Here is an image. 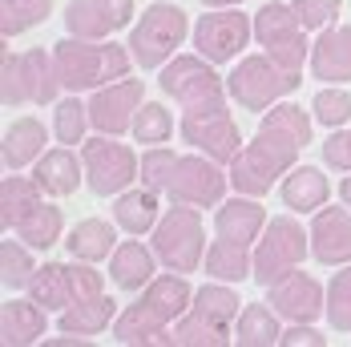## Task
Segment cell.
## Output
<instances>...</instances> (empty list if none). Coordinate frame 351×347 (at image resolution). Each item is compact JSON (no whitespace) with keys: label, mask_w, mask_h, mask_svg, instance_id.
I'll return each instance as SVG.
<instances>
[{"label":"cell","mask_w":351,"mask_h":347,"mask_svg":"<svg viewBox=\"0 0 351 347\" xmlns=\"http://www.w3.org/2000/svg\"><path fill=\"white\" fill-rule=\"evenodd\" d=\"M327 323L331 331H351V263L327 283Z\"/></svg>","instance_id":"39"},{"label":"cell","mask_w":351,"mask_h":347,"mask_svg":"<svg viewBox=\"0 0 351 347\" xmlns=\"http://www.w3.org/2000/svg\"><path fill=\"white\" fill-rule=\"evenodd\" d=\"M93 121H89V101H77V97H65V101L53 105V134L57 141H85V130H89Z\"/></svg>","instance_id":"38"},{"label":"cell","mask_w":351,"mask_h":347,"mask_svg":"<svg viewBox=\"0 0 351 347\" xmlns=\"http://www.w3.org/2000/svg\"><path fill=\"white\" fill-rule=\"evenodd\" d=\"M162 210H158V190L149 186H130L113 198V222L125 235H154Z\"/></svg>","instance_id":"27"},{"label":"cell","mask_w":351,"mask_h":347,"mask_svg":"<svg viewBox=\"0 0 351 347\" xmlns=\"http://www.w3.org/2000/svg\"><path fill=\"white\" fill-rule=\"evenodd\" d=\"M117 303L109 299L106 291L101 295H89V299H77L73 307L61 311V331H77V335H101L106 327H113L117 319Z\"/></svg>","instance_id":"31"},{"label":"cell","mask_w":351,"mask_h":347,"mask_svg":"<svg viewBox=\"0 0 351 347\" xmlns=\"http://www.w3.org/2000/svg\"><path fill=\"white\" fill-rule=\"evenodd\" d=\"M53 16V0H0V33L21 36Z\"/></svg>","instance_id":"35"},{"label":"cell","mask_w":351,"mask_h":347,"mask_svg":"<svg viewBox=\"0 0 351 347\" xmlns=\"http://www.w3.org/2000/svg\"><path fill=\"white\" fill-rule=\"evenodd\" d=\"M81 162H85V182L97 198H117L141 178V158L125 141L109 138V134L81 141Z\"/></svg>","instance_id":"11"},{"label":"cell","mask_w":351,"mask_h":347,"mask_svg":"<svg viewBox=\"0 0 351 347\" xmlns=\"http://www.w3.org/2000/svg\"><path fill=\"white\" fill-rule=\"evenodd\" d=\"M130 45L117 40H85V36H61L53 45V65L61 77V89L69 93H93L109 81L130 77Z\"/></svg>","instance_id":"4"},{"label":"cell","mask_w":351,"mask_h":347,"mask_svg":"<svg viewBox=\"0 0 351 347\" xmlns=\"http://www.w3.org/2000/svg\"><path fill=\"white\" fill-rule=\"evenodd\" d=\"M190 33V21L178 4H149L145 12L138 16V25L130 29V53L141 69H162L170 57H178L182 40Z\"/></svg>","instance_id":"10"},{"label":"cell","mask_w":351,"mask_h":347,"mask_svg":"<svg viewBox=\"0 0 351 347\" xmlns=\"http://www.w3.org/2000/svg\"><path fill=\"white\" fill-rule=\"evenodd\" d=\"M149 246H154V254H158V263L166 271H178V275L194 271L206 259V226H202L198 206L174 202V206L158 218Z\"/></svg>","instance_id":"8"},{"label":"cell","mask_w":351,"mask_h":347,"mask_svg":"<svg viewBox=\"0 0 351 347\" xmlns=\"http://www.w3.org/2000/svg\"><path fill=\"white\" fill-rule=\"evenodd\" d=\"M311 254V230H303L291 214H279L267 222V230L258 235V250H254V278L263 287L279 283L291 275L303 259Z\"/></svg>","instance_id":"12"},{"label":"cell","mask_w":351,"mask_h":347,"mask_svg":"<svg viewBox=\"0 0 351 347\" xmlns=\"http://www.w3.org/2000/svg\"><path fill=\"white\" fill-rule=\"evenodd\" d=\"M254 21L246 12L234 8H218V12H202L194 21V53H202L214 65H226L234 57H243V49L250 45Z\"/></svg>","instance_id":"14"},{"label":"cell","mask_w":351,"mask_h":347,"mask_svg":"<svg viewBox=\"0 0 351 347\" xmlns=\"http://www.w3.org/2000/svg\"><path fill=\"white\" fill-rule=\"evenodd\" d=\"M311 259L319 267L351 263V206H319L311 218Z\"/></svg>","instance_id":"19"},{"label":"cell","mask_w":351,"mask_h":347,"mask_svg":"<svg viewBox=\"0 0 351 347\" xmlns=\"http://www.w3.org/2000/svg\"><path fill=\"white\" fill-rule=\"evenodd\" d=\"M311 109H315V121L319 125H327V130H343L351 121V93L348 89H339V85H323L315 93V101H311Z\"/></svg>","instance_id":"40"},{"label":"cell","mask_w":351,"mask_h":347,"mask_svg":"<svg viewBox=\"0 0 351 347\" xmlns=\"http://www.w3.org/2000/svg\"><path fill=\"white\" fill-rule=\"evenodd\" d=\"M299 85H303V73L279 65V61L267 57V53L243 57V61L230 69V77H226L230 97L243 105V109H250V113H267L271 105H279L282 97H291Z\"/></svg>","instance_id":"6"},{"label":"cell","mask_w":351,"mask_h":347,"mask_svg":"<svg viewBox=\"0 0 351 347\" xmlns=\"http://www.w3.org/2000/svg\"><path fill=\"white\" fill-rule=\"evenodd\" d=\"M61 226H65V218H61V210L53 206V202H40V206L12 230L21 243H29L33 250H49V246L61 243Z\"/></svg>","instance_id":"34"},{"label":"cell","mask_w":351,"mask_h":347,"mask_svg":"<svg viewBox=\"0 0 351 347\" xmlns=\"http://www.w3.org/2000/svg\"><path fill=\"white\" fill-rule=\"evenodd\" d=\"M45 141H49V130H45L40 117H16V121H8L4 141H0L4 166H8V170H25V166H33L36 158L45 154Z\"/></svg>","instance_id":"26"},{"label":"cell","mask_w":351,"mask_h":347,"mask_svg":"<svg viewBox=\"0 0 351 347\" xmlns=\"http://www.w3.org/2000/svg\"><path fill=\"white\" fill-rule=\"evenodd\" d=\"M194 303V291L186 275L154 278L145 291H138L134 303H125V311L113 319V339L125 347H162L174 344V323L186 315V307Z\"/></svg>","instance_id":"3"},{"label":"cell","mask_w":351,"mask_h":347,"mask_svg":"<svg viewBox=\"0 0 351 347\" xmlns=\"http://www.w3.org/2000/svg\"><path fill=\"white\" fill-rule=\"evenodd\" d=\"M282 315L271 303H246L234 319V344L239 347H275L282 339Z\"/></svg>","instance_id":"29"},{"label":"cell","mask_w":351,"mask_h":347,"mask_svg":"<svg viewBox=\"0 0 351 347\" xmlns=\"http://www.w3.org/2000/svg\"><path fill=\"white\" fill-rule=\"evenodd\" d=\"M279 344L282 347H327V335L319 331L315 323H287Z\"/></svg>","instance_id":"43"},{"label":"cell","mask_w":351,"mask_h":347,"mask_svg":"<svg viewBox=\"0 0 351 347\" xmlns=\"http://www.w3.org/2000/svg\"><path fill=\"white\" fill-rule=\"evenodd\" d=\"M134 16V0H69L65 4V33L85 40H106L125 29Z\"/></svg>","instance_id":"18"},{"label":"cell","mask_w":351,"mask_h":347,"mask_svg":"<svg viewBox=\"0 0 351 347\" xmlns=\"http://www.w3.org/2000/svg\"><path fill=\"white\" fill-rule=\"evenodd\" d=\"M279 194H282V206L291 214H315L331 198V182L319 166H295L279 182Z\"/></svg>","instance_id":"25"},{"label":"cell","mask_w":351,"mask_h":347,"mask_svg":"<svg viewBox=\"0 0 351 347\" xmlns=\"http://www.w3.org/2000/svg\"><path fill=\"white\" fill-rule=\"evenodd\" d=\"M267 303L287 319V323H315L319 315H327V291L315 275L307 271H291L279 283L267 287Z\"/></svg>","instance_id":"17"},{"label":"cell","mask_w":351,"mask_h":347,"mask_svg":"<svg viewBox=\"0 0 351 347\" xmlns=\"http://www.w3.org/2000/svg\"><path fill=\"white\" fill-rule=\"evenodd\" d=\"M178 134H182V141H190V149L210 154L222 166H230V158L243 149V134H239V125H234L226 105L222 109H206V113H182Z\"/></svg>","instance_id":"15"},{"label":"cell","mask_w":351,"mask_h":347,"mask_svg":"<svg viewBox=\"0 0 351 347\" xmlns=\"http://www.w3.org/2000/svg\"><path fill=\"white\" fill-rule=\"evenodd\" d=\"M141 97H145V85H141L138 77H121V81H109L101 89H93V97H89V121H93V130L109 134V138H121L125 130H134Z\"/></svg>","instance_id":"16"},{"label":"cell","mask_w":351,"mask_h":347,"mask_svg":"<svg viewBox=\"0 0 351 347\" xmlns=\"http://www.w3.org/2000/svg\"><path fill=\"white\" fill-rule=\"evenodd\" d=\"M311 77L319 85H348L351 81V25H331L315 36L311 45Z\"/></svg>","instance_id":"20"},{"label":"cell","mask_w":351,"mask_h":347,"mask_svg":"<svg viewBox=\"0 0 351 347\" xmlns=\"http://www.w3.org/2000/svg\"><path fill=\"white\" fill-rule=\"evenodd\" d=\"M295 12H299L307 33H323V29H331L339 21L343 0H295Z\"/></svg>","instance_id":"41"},{"label":"cell","mask_w":351,"mask_h":347,"mask_svg":"<svg viewBox=\"0 0 351 347\" xmlns=\"http://www.w3.org/2000/svg\"><path fill=\"white\" fill-rule=\"evenodd\" d=\"M162 93L182 105V113H206V109H222L226 105V81L218 77L214 61L202 53H182L162 65Z\"/></svg>","instance_id":"7"},{"label":"cell","mask_w":351,"mask_h":347,"mask_svg":"<svg viewBox=\"0 0 351 347\" xmlns=\"http://www.w3.org/2000/svg\"><path fill=\"white\" fill-rule=\"evenodd\" d=\"M40 202H45V190L36 186V178H21L12 170L4 178V186H0V226L16 230Z\"/></svg>","instance_id":"30"},{"label":"cell","mask_w":351,"mask_h":347,"mask_svg":"<svg viewBox=\"0 0 351 347\" xmlns=\"http://www.w3.org/2000/svg\"><path fill=\"white\" fill-rule=\"evenodd\" d=\"M33 299L45 311H65V307H73L77 303V291H73L69 263H45V267H36Z\"/></svg>","instance_id":"33"},{"label":"cell","mask_w":351,"mask_h":347,"mask_svg":"<svg viewBox=\"0 0 351 347\" xmlns=\"http://www.w3.org/2000/svg\"><path fill=\"white\" fill-rule=\"evenodd\" d=\"M323 166L351 174V130H339V134H331L323 141Z\"/></svg>","instance_id":"42"},{"label":"cell","mask_w":351,"mask_h":347,"mask_svg":"<svg viewBox=\"0 0 351 347\" xmlns=\"http://www.w3.org/2000/svg\"><path fill=\"white\" fill-rule=\"evenodd\" d=\"M65 250L81 263H101L117 250V230L106 218H81L69 230V239H65Z\"/></svg>","instance_id":"28"},{"label":"cell","mask_w":351,"mask_h":347,"mask_svg":"<svg viewBox=\"0 0 351 347\" xmlns=\"http://www.w3.org/2000/svg\"><path fill=\"white\" fill-rule=\"evenodd\" d=\"M267 210L258 198H250V194H239V198H222L218 206H214V230H218V239H230V243H243L250 246L263 230H267Z\"/></svg>","instance_id":"21"},{"label":"cell","mask_w":351,"mask_h":347,"mask_svg":"<svg viewBox=\"0 0 351 347\" xmlns=\"http://www.w3.org/2000/svg\"><path fill=\"white\" fill-rule=\"evenodd\" d=\"M234 283H206L194 291V303L174 323L178 347H226L234 339V319L243 311V299L230 291Z\"/></svg>","instance_id":"5"},{"label":"cell","mask_w":351,"mask_h":347,"mask_svg":"<svg viewBox=\"0 0 351 347\" xmlns=\"http://www.w3.org/2000/svg\"><path fill=\"white\" fill-rule=\"evenodd\" d=\"M311 145V117L307 109L291 101L271 105L258 121V134L243 141V149L230 158V186L239 194L263 198L295 170V158Z\"/></svg>","instance_id":"1"},{"label":"cell","mask_w":351,"mask_h":347,"mask_svg":"<svg viewBox=\"0 0 351 347\" xmlns=\"http://www.w3.org/2000/svg\"><path fill=\"white\" fill-rule=\"evenodd\" d=\"M45 307L36 299H8L0 307V344L4 347H29V344H40L45 339Z\"/></svg>","instance_id":"24"},{"label":"cell","mask_w":351,"mask_h":347,"mask_svg":"<svg viewBox=\"0 0 351 347\" xmlns=\"http://www.w3.org/2000/svg\"><path fill=\"white\" fill-rule=\"evenodd\" d=\"M339 198H343V202L351 206V174L343 178V182H339Z\"/></svg>","instance_id":"44"},{"label":"cell","mask_w":351,"mask_h":347,"mask_svg":"<svg viewBox=\"0 0 351 347\" xmlns=\"http://www.w3.org/2000/svg\"><path fill=\"white\" fill-rule=\"evenodd\" d=\"M230 170L214 162L210 154H174L170 145H145L141 154V186L166 194L170 202L186 206H218L226 198Z\"/></svg>","instance_id":"2"},{"label":"cell","mask_w":351,"mask_h":347,"mask_svg":"<svg viewBox=\"0 0 351 347\" xmlns=\"http://www.w3.org/2000/svg\"><path fill=\"white\" fill-rule=\"evenodd\" d=\"M61 77L53 65V53L45 49H25V53H8L0 65V101L8 109L16 105H57Z\"/></svg>","instance_id":"9"},{"label":"cell","mask_w":351,"mask_h":347,"mask_svg":"<svg viewBox=\"0 0 351 347\" xmlns=\"http://www.w3.org/2000/svg\"><path fill=\"white\" fill-rule=\"evenodd\" d=\"M33 178L49 198H69L81 186V178H85V162H81V154H73L69 145H57V149H45L33 162Z\"/></svg>","instance_id":"22"},{"label":"cell","mask_w":351,"mask_h":347,"mask_svg":"<svg viewBox=\"0 0 351 347\" xmlns=\"http://www.w3.org/2000/svg\"><path fill=\"white\" fill-rule=\"evenodd\" d=\"M174 113L166 109L162 101H141L138 117H134V138L141 145H166V141L174 138Z\"/></svg>","instance_id":"37"},{"label":"cell","mask_w":351,"mask_h":347,"mask_svg":"<svg viewBox=\"0 0 351 347\" xmlns=\"http://www.w3.org/2000/svg\"><path fill=\"white\" fill-rule=\"evenodd\" d=\"M36 263H33V246L21 243V239H4L0 246V283L8 291H21V287H33Z\"/></svg>","instance_id":"36"},{"label":"cell","mask_w":351,"mask_h":347,"mask_svg":"<svg viewBox=\"0 0 351 347\" xmlns=\"http://www.w3.org/2000/svg\"><path fill=\"white\" fill-rule=\"evenodd\" d=\"M206 8H234V4H243V0H202Z\"/></svg>","instance_id":"45"},{"label":"cell","mask_w":351,"mask_h":347,"mask_svg":"<svg viewBox=\"0 0 351 347\" xmlns=\"http://www.w3.org/2000/svg\"><path fill=\"white\" fill-rule=\"evenodd\" d=\"M154 271H158V254L154 246L138 243V235L130 243H117V250L109 254V283L117 291H145L154 283Z\"/></svg>","instance_id":"23"},{"label":"cell","mask_w":351,"mask_h":347,"mask_svg":"<svg viewBox=\"0 0 351 347\" xmlns=\"http://www.w3.org/2000/svg\"><path fill=\"white\" fill-rule=\"evenodd\" d=\"M254 36H258L267 57H275L287 69L303 73L307 57H311V40H307V29H303L295 4H282V0L263 4L258 16H254Z\"/></svg>","instance_id":"13"},{"label":"cell","mask_w":351,"mask_h":347,"mask_svg":"<svg viewBox=\"0 0 351 347\" xmlns=\"http://www.w3.org/2000/svg\"><path fill=\"white\" fill-rule=\"evenodd\" d=\"M206 275L218 278V283H243V278L254 275V259H250V246L230 243V239H218V243L206 246V259H202Z\"/></svg>","instance_id":"32"}]
</instances>
